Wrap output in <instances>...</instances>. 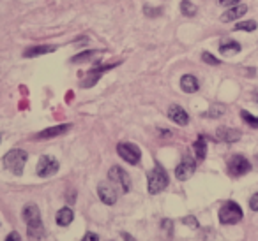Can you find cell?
Listing matches in <instances>:
<instances>
[{"mask_svg":"<svg viewBox=\"0 0 258 241\" xmlns=\"http://www.w3.org/2000/svg\"><path fill=\"white\" fill-rule=\"evenodd\" d=\"M180 88H182L186 93H195V92H198L200 85H198V79L195 78V76L186 74V76H182V79H180Z\"/></svg>","mask_w":258,"mask_h":241,"instance_id":"17","label":"cell"},{"mask_svg":"<svg viewBox=\"0 0 258 241\" xmlns=\"http://www.w3.org/2000/svg\"><path fill=\"white\" fill-rule=\"evenodd\" d=\"M256 102H258V95H256Z\"/></svg>","mask_w":258,"mask_h":241,"instance_id":"35","label":"cell"},{"mask_svg":"<svg viewBox=\"0 0 258 241\" xmlns=\"http://www.w3.org/2000/svg\"><path fill=\"white\" fill-rule=\"evenodd\" d=\"M195 171H197V162H195L191 157H184L182 162L179 164V166L175 167V176L179 178L180 181L184 180H189L191 176L195 174Z\"/></svg>","mask_w":258,"mask_h":241,"instance_id":"10","label":"cell"},{"mask_svg":"<svg viewBox=\"0 0 258 241\" xmlns=\"http://www.w3.org/2000/svg\"><path fill=\"white\" fill-rule=\"evenodd\" d=\"M37 174L43 178H48L51 176V174H55L58 171V162L53 159V157L50 155H43L39 159V162H37Z\"/></svg>","mask_w":258,"mask_h":241,"instance_id":"9","label":"cell"},{"mask_svg":"<svg viewBox=\"0 0 258 241\" xmlns=\"http://www.w3.org/2000/svg\"><path fill=\"white\" fill-rule=\"evenodd\" d=\"M251 171V164L246 157L242 155H233L228 159V174L233 178L244 176Z\"/></svg>","mask_w":258,"mask_h":241,"instance_id":"6","label":"cell"},{"mask_svg":"<svg viewBox=\"0 0 258 241\" xmlns=\"http://www.w3.org/2000/svg\"><path fill=\"white\" fill-rule=\"evenodd\" d=\"M246 13H247V8H246V6H233V8H230L228 11L223 13L221 22H223V23L235 22V20H239L240 16H244Z\"/></svg>","mask_w":258,"mask_h":241,"instance_id":"15","label":"cell"},{"mask_svg":"<svg viewBox=\"0 0 258 241\" xmlns=\"http://www.w3.org/2000/svg\"><path fill=\"white\" fill-rule=\"evenodd\" d=\"M235 30H246V32H253V30H256V22H253V20H249V22H240L235 25Z\"/></svg>","mask_w":258,"mask_h":241,"instance_id":"24","label":"cell"},{"mask_svg":"<svg viewBox=\"0 0 258 241\" xmlns=\"http://www.w3.org/2000/svg\"><path fill=\"white\" fill-rule=\"evenodd\" d=\"M118 64H108V65H96V67H92L89 72L85 74V79L82 81V86L83 88H90V86H94L97 81L101 79V76L104 74L106 71H110V69L117 67Z\"/></svg>","mask_w":258,"mask_h":241,"instance_id":"7","label":"cell"},{"mask_svg":"<svg viewBox=\"0 0 258 241\" xmlns=\"http://www.w3.org/2000/svg\"><path fill=\"white\" fill-rule=\"evenodd\" d=\"M161 227H163L165 230H168V234H172V232H173V222H172V220L165 218V220L161 222Z\"/></svg>","mask_w":258,"mask_h":241,"instance_id":"28","label":"cell"},{"mask_svg":"<svg viewBox=\"0 0 258 241\" xmlns=\"http://www.w3.org/2000/svg\"><path fill=\"white\" fill-rule=\"evenodd\" d=\"M108 178H110V181H113V183L120 185V188L124 192L131 190V178H129V174L125 173L120 166H111V169L108 171Z\"/></svg>","mask_w":258,"mask_h":241,"instance_id":"8","label":"cell"},{"mask_svg":"<svg viewBox=\"0 0 258 241\" xmlns=\"http://www.w3.org/2000/svg\"><path fill=\"white\" fill-rule=\"evenodd\" d=\"M216 136H218L219 141H225V143H235L240 139V132L237 129H230V127H219Z\"/></svg>","mask_w":258,"mask_h":241,"instance_id":"14","label":"cell"},{"mask_svg":"<svg viewBox=\"0 0 258 241\" xmlns=\"http://www.w3.org/2000/svg\"><path fill=\"white\" fill-rule=\"evenodd\" d=\"M122 237H124V239H125V241H135V239H133V237L129 236V234H127V232H122Z\"/></svg>","mask_w":258,"mask_h":241,"instance_id":"34","label":"cell"},{"mask_svg":"<svg viewBox=\"0 0 258 241\" xmlns=\"http://www.w3.org/2000/svg\"><path fill=\"white\" fill-rule=\"evenodd\" d=\"M202 60H204L205 64H209V65H219V64H221V62H219L214 55L209 53V51H204V53H202Z\"/></svg>","mask_w":258,"mask_h":241,"instance_id":"25","label":"cell"},{"mask_svg":"<svg viewBox=\"0 0 258 241\" xmlns=\"http://www.w3.org/2000/svg\"><path fill=\"white\" fill-rule=\"evenodd\" d=\"M244 213L240 209V206L233 201H228L221 206L219 209V222L225 223V225H233V223H239L242 220Z\"/></svg>","mask_w":258,"mask_h":241,"instance_id":"4","label":"cell"},{"mask_svg":"<svg viewBox=\"0 0 258 241\" xmlns=\"http://www.w3.org/2000/svg\"><path fill=\"white\" fill-rule=\"evenodd\" d=\"M182 223L193 227V229H198V222H197V218H195V216H186V218H182Z\"/></svg>","mask_w":258,"mask_h":241,"instance_id":"27","label":"cell"},{"mask_svg":"<svg viewBox=\"0 0 258 241\" xmlns=\"http://www.w3.org/2000/svg\"><path fill=\"white\" fill-rule=\"evenodd\" d=\"M249 208L253 209V211H258V192H256V194L251 195V199H249Z\"/></svg>","mask_w":258,"mask_h":241,"instance_id":"29","label":"cell"},{"mask_svg":"<svg viewBox=\"0 0 258 241\" xmlns=\"http://www.w3.org/2000/svg\"><path fill=\"white\" fill-rule=\"evenodd\" d=\"M23 220H25L27 227L30 230L32 237L43 236V222H41V211L36 204H27L23 208Z\"/></svg>","mask_w":258,"mask_h":241,"instance_id":"2","label":"cell"},{"mask_svg":"<svg viewBox=\"0 0 258 241\" xmlns=\"http://www.w3.org/2000/svg\"><path fill=\"white\" fill-rule=\"evenodd\" d=\"M256 162H258V155H256Z\"/></svg>","mask_w":258,"mask_h":241,"instance_id":"36","label":"cell"},{"mask_svg":"<svg viewBox=\"0 0 258 241\" xmlns=\"http://www.w3.org/2000/svg\"><path fill=\"white\" fill-rule=\"evenodd\" d=\"M27 159H29V155H27V152H23V150H11V152L6 153L4 157V166L8 167L9 171H11L13 174H16V176H22L23 174V167H25L27 164Z\"/></svg>","mask_w":258,"mask_h":241,"instance_id":"3","label":"cell"},{"mask_svg":"<svg viewBox=\"0 0 258 241\" xmlns=\"http://www.w3.org/2000/svg\"><path fill=\"white\" fill-rule=\"evenodd\" d=\"M219 4L225 6V8H233V6H237L240 2V0H218Z\"/></svg>","mask_w":258,"mask_h":241,"instance_id":"30","label":"cell"},{"mask_svg":"<svg viewBox=\"0 0 258 241\" xmlns=\"http://www.w3.org/2000/svg\"><path fill=\"white\" fill-rule=\"evenodd\" d=\"M6 241H22V237H20V234H18V232H15V230H13V232H9V234H8Z\"/></svg>","mask_w":258,"mask_h":241,"instance_id":"33","label":"cell"},{"mask_svg":"<svg viewBox=\"0 0 258 241\" xmlns=\"http://www.w3.org/2000/svg\"><path fill=\"white\" fill-rule=\"evenodd\" d=\"M180 11H182L184 16H195L197 15V6L191 0H182L180 2Z\"/></svg>","mask_w":258,"mask_h":241,"instance_id":"21","label":"cell"},{"mask_svg":"<svg viewBox=\"0 0 258 241\" xmlns=\"http://www.w3.org/2000/svg\"><path fill=\"white\" fill-rule=\"evenodd\" d=\"M193 148H195V155H197V159L204 160L205 155H207V139H205V136H198V139L195 141Z\"/></svg>","mask_w":258,"mask_h":241,"instance_id":"19","label":"cell"},{"mask_svg":"<svg viewBox=\"0 0 258 241\" xmlns=\"http://www.w3.org/2000/svg\"><path fill=\"white\" fill-rule=\"evenodd\" d=\"M147 183H149V194H159V192H163L168 187L170 183L168 173H166L161 164H156L154 169L149 173Z\"/></svg>","mask_w":258,"mask_h":241,"instance_id":"1","label":"cell"},{"mask_svg":"<svg viewBox=\"0 0 258 241\" xmlns=\"http://www.w3.org/2000/svg\"><path fill=\"white\" fill-rule=\"evenodd\" d=\"M96 55H97V51H83V53L73 57L71 62H73V64H78V62H87V60H90V58L96 57Z\"/></svg>","mask_w":258,"mask_h":241,"instance_id":"22","label":"cell"},{"mask_svg":"<svg viewBox=\"0 0 258 241\" xmlns=\"http://www.w3.org/2000/svg\"><path fill=\"white\" fill-rule=\"evenodd\" d=\"M97 194H99V199L104 202V204L111 206V204L117 202V190H115L110 183H99V187H97Z\"/></svg>","mask_w":258,"mask_h":241,"instance_id":"11","label":"cell"},{"mask_svg":"<svg viewBox=\"0 0 258 241\" xmlns=\"http://www.w3.org/2000/svg\"><path fill=\"white\" fill-rule=\"evenodd\" d=\"M221 114H223V107H212V109L207 113V116L216 118V116H221Z\"/></svg>","mask_w":258,"mask_h":241,"instance_id":"31","label":"cell"},{"mask_svg":"<svg viewBox=\"0 0 258 241\" xmlns=\"http://www.w3.org/2000/svg\"><path fill=\"white\" fill-rule=\"evenodd\" d=\"M71 129L69 124H62V125H57V127H50V129H44L41 131L39 134L36 136L37 139H50V138H57V136H62Z\"/></svg>","mask_w":258,"mask_h":241,"instance_id":"13","label":"cell"},{"mask_svg":"<svg viewBox=\"0 0 258 241\" xmlns=\"http://www.w3.org/2000/svg\"><path fill=\"white\" fill-rule=\"evenodd\" d=\"M82 241H99V237H97L96 232H87L85 236L82 237Z\"/></svg>","mask_w":258,"mask_h":241,"instance_id":"32","label":"cell"},{"mask_svg":"<svg viewBox=\"0 0 258 241\" xmlns=\"http://www.w3.org/2000/svg\"><path fill=\"white\" fill-rule=\"evenodd\" d=\"M117 153L131 166H137L142 159V152L137 145L133 143H118L117 145Z\"/></svg>","mask_w":258,"mask_h":241,"instance_id":"5","label":"cell"},{"mask_svg":"<svg viewBox=\"0 0 258 241\" xmlns=\"http://www.w3.org/2000/svg\"><path fill=\"white\" fill-rule=\"evenodd\" d=\"M219 51L225 55H233L240 51V44L237 41H225V43L219 44Z\"/></svg>","mask_w":258,"mask_h":241,"instance_id":"20","label":"cell"},{"mask_svg":"<svg viewBox=\"0 0 258 241\" xmlns=\"http://www.w3.org/2000/svg\"><path fill=\"white\" fill-rule=\"evenodd\" d=\"M144 13H145V16H159L161 15V8H149V6H145L144 8Z\"/></svg>","mask_w":258,"mask_h":241,"instance_id":"26","label":"cell"},{"mask_svg":"<svg viewBox=\"0 0 258 241\" xmlns=\"http://www.w3.org/2000/svg\"><path fill=\"white\" fill-rule=\"evenodd\" d=\"M168 118L172 122H175L177 125H187L189 124V114H187L180 106H177V104H173V106L168 107Z\"/></svg>","mask_w":258,"mask_h":241,"instance_id":"12","label":"cell"},{"mask_svg":"<svg viewBox=\"0 0 258 241\" xmlns=\"http://www.w3.org/2000/svg\"><path fill=\"white\" fill-rule=\"evenodd\" d=\"M73 218H75V211H73V209L69 208V206H64V208L58 209V213H57V223L60 227L69 225V223L73 222Z\"/></svg>","mask_w":258,"mask_h":241,"instance_id":"18","label":"cell"},{"mask_svg":"<svg viewBox=\"0 0 258 241\" xmlns=\"http://www.w3.org/2000/svg\"><path fill=\"white\" fill-rule=\"evenodd\" d=\"M53 51H57V46H53V44H44V46H34V48H29V50H25L23 57L32 58V57H39V55L53 53Z\"/></svg>","mask_w":258,"mask_h":241,"instance_id":"16","label":"cell"},{"mask_svg":"<svg viewBox=\"0 0 258 241\" xmlns=\"http://www.w3.org/2000/svg\"><path fill=\"white\" fill-rule=\"evenodd\" d=\"M240 118H242V120L246 122V124L249 125V127L258 129V118L253 116L251 113H247V111H240Z\"/></svg>","mask_w":258,"mask_h":241,"instance_id":"23","label":"cell"}]
</instances>
